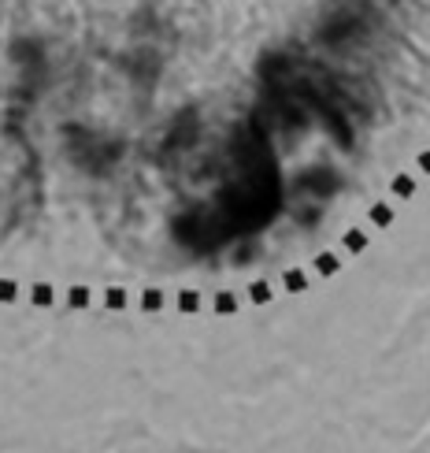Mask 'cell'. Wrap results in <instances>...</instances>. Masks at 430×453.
<instances>
[{
  "instance_id": "cell-1",
  "label": "cell",
  "mask_w": 430,
  "mask_h": 453,
  "mask_svg": "<svg viewBox=\"0 0 430 453\" xmlns=\"http://www.w3.org/2000/svg\"><path fill=\"white\" fill-rule=\"evenodd\" d=\"M312 275H319V279H334V275H341V256L334 249H319L316 256H312Z\"/></svg>"
},
{
  "instance_id": "cell-2",
  "label": "cell",
  "mask_w": 430,
  "mask_h": 453,
  "mask_svg": "<svg viewBox=\"0 0 430 453\" xmlns=\"http://www.w3.org/2000/svg\"><path fill=\"white\" fill-rule=\"evenodd\" d=\"M308 290H312V271H304V268H290V271H282V294L301 298V294H308Z\"/></svg>"
},
{
  "instance_id": "cell-3",
  "label": "cell",
  "mask_w": 430,
  "mask_h": 453,
  "mask_svg": "<svg viewBox=\"0 0 430 453\" xmlns=\"http://www.w3.org/2000/svg\"><path fill=\"white\" fill-rule=\"evenodd\" d=\"M368 246H371V238H368V231H363V226H349V231L341 234V249L349 253V256L368 253Z\"/></svg>"
},
{
  "instance_id": "cell-4",
  "label": "cell",
  "mask_w": 430,
  "mask_h": 453,
  "mask_svg": "<svg viewBox=\"0 0 430 453\" xmlns=\"http://www.w3.org/2000/svg\"><path fill=\"white\" fill-rule=\"evenodd\" d=\"M26 298H30V305L34 309H53L56 305V290H53V283H30V290H26Z\"/></svg>"
},
{
  "instance_id": "cell-5",
  "label": "cell",
  "mask_w": 430,
  "mask_h": 453,
  "mask_svg": "<svg viewBox=\"0 0 430 453\" xmlns=\"http://www.w3.org/2000/svg\"><path fill=\"white\" fill-rule=\"evenodd\" d=\"M175 309L182 312V316H197L204 309V298L197 294V290H189V286H182L178 294H175Z\"/></svg>"
},
{
  "instance_id": "cell-6",
  "label": "cell",
  "mask_w": 430,
  "mask_h": 453,
  "mask_svg": "<svg viewBox=\"0 0 430 453\" xmlns=\"http://www.w3.org/2000/svg\"><path fill=\"white\" fill-rule=\"evenodd\" d=\"M211 312L215 316H238L241 312V298L234 290H219V294L211 298Z\"/></svg>"
},
{
  "instance_id": "cell-7",
  "label": "cell",
  "mask_w": 430,
  "mask_h": 453,
  "mask_svg": "<svg viewBox=\"0 0 430 453\" xmlns=\"http://www.w3.org/2000/svg\"><path fill=\"white\" fill-rule=\"evenodd\" d=\"M163 305H167V298H163V290H160V286H145V290H141L138 309H141L145 316H156V312H163Z\"/></svg>"
},
{
  "instance_id": "cell-8",
  "label": "cell",
  "mask_w": 430,
  "mask_h": 453,
  "mask_svg": "<svg viewBox=\"0 0 430 453\" xmlns=\"http://www.w3.org/2000/svg\"><path fill=\"white\" fill-rule=\"evenodd\" d=\"M104 309H108V312H126V309H130V290L119 286V283L104 286Z\"/></svg>"
},
{
  "instance_id": "cell-9",
  "label": "cell",
  "mask_w": 430,
  "mask_h": 453,
  "mask_svg": "<svg viewBox=\"0 0 430 453\" xmlns=\"http://www.w3.org/2000/svg\"><path fill=\"white\" fill-rule=\"evenodd\" d=\"M416 179H412V175H404V171H397L393 175V179H390V193H393V197L397 201H412V197H416Z\"/></svg>"
},
{
  "instance_id": "cell-10",
  "label": "cell",
  "mask_w": 430,
  "mask_h": 453,
  "mask_svg": "<svg viewBox=\"0 0 430 453\" xmlns=\"http://www.w3.org/2000/svg\"><path fill=\"white\" fill-rule=\"evenodd\" d=\"M67 309H75V312L93 309V290H89L86 283H75V286L67 290Z\"/></svg>"
},
{
  "instance_id": "cell-11",
  "label": "cell",
  "mask_w": 430,
  "mask_h": 453,
  "mask_svg": "<svg viewBox=\"0 0 430 453\" xmlns=\"http://www.w3.org/2000/svg\"><path fill=\"white\" fill-rule=\"evenodd\" d=\"M368 219H371V226H378V231H386V226H393V223H397V212H393V204H386V201H375V204L368 208Z\"/></svg>"
},
{
  "instance_id": "cell-12",
  "label": "cell",
  "mask_w": 430,
  "mask_h": 453,
  "mask_svg": "<svg viewBox=\"0 0 430 453\" xmlns=\"http://www.w3.org/2000/svg\"><path fill=\"white\" fill-rule=\"evenodd\" d=\"M245 298H249L253 305H260V309H263V305H271V301H275V286H271L268 279H253V283H249V290H245Z\"/></svg>"
},
{
  "instance_id": "cell-13",
  "label": "cell",
  "mask_w": 430,
  "mask_h": 453,
  "mask_svg": "<svg viewBox=\"0 0 430 453\" xmlns=\"http://www.w3.org/2000/svg\"><path fill=\"white\" fill-rule=\"evenodd\" d=\"M15 301H19V283L0 279V305H15Z\"/></svg>"
},
{
  "instance_id": "cell-14",
  "label": "cell",
  "mask_w": 430,
  "mask_h": 453,
  "mask_svg": "<svg viewBox=\"0 0 430 453\" xmlns=\"http://www.w3.org/2000/svg\"><path fill=\"white\" fill-rule=\"evenodd\" d=\"M416 164H419V171H423V175H430V149L416 153Z\"/></svg>"
}]
</instances>
